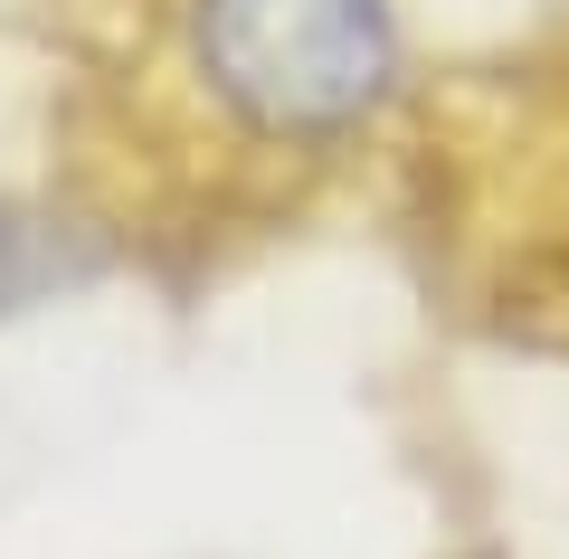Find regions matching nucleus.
Listing matches in <instances>:
<instances>
[{
  "label": "nucleus",
  "mask_w": 569,
  "mask_h": 559,
  "mask_svg": "<svg viewBox=\"0 0 569 559\" xmlns=\"http://www.w3.org/2000/svg\"><path fill=\"white\" fill-rule=\"evenodd\" d=\"M200 67L257 133H342L389 86V0H200Z\"/></svg>",
  "instance_id": "f257e3e1"
}]
</instances>
